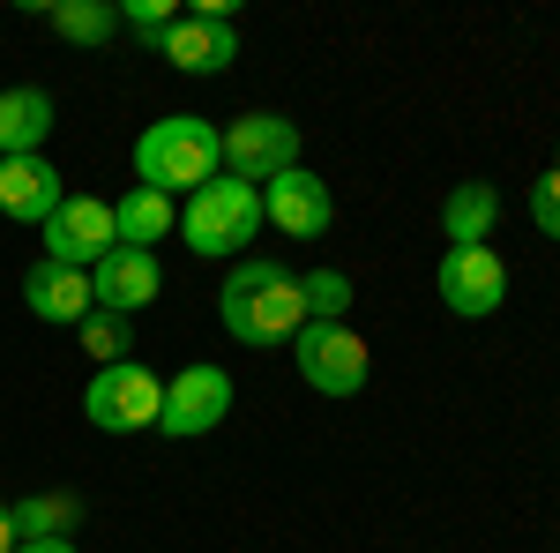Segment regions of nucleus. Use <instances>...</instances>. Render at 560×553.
Wrapping results in <instances>:
<instances>
[{"mask_svg": "<svg viewBox=\"0 0 560 553\" xmlns=\"http://www.w3.org/2000/svg\"><path fill=\"white\" fill-rule=\"evenodd\" d=\"M217 322L224 337L247 344V352H284V344L306 330L300 307V277L269 255H240L224 269V292H217Z\"/></svg>", "mask_w": 560, "mask_h": 553, "instance_id": "nucleus-1", "label": "nucleus"}, {"mask_svg": "<svg viewBox=\"0 0 560 553\" xmlns=\"http://www.w3.org/2000/svg\"><path fill=\"white\" fill-rule=\"evenodd\" d=\"M217 172H224V128H210L202 113H173V120H150L135 135V187L195 195Z\"/></svg>", "mask_w": 560, "mask_h": 553, "instance_id": "nucleus-2", "label": "nucleus"}, {"mask_svg": "<svg viewBox=\"0 0 560 553\" xmlns=\"http://www.w3.org/2000/svg\"><path fill=\"white\" fill-rule=\"evenodd\" d=\"M255 232H261V187L232 180V172H217L210 187H195L179 203V240L202 262H240Z\"/></svg>", "mask_w": 560, "mask_h": 553, "instance_id": "nucleus-3", "label": "nucleus"}, {"mask_svg": "<svg viewBox=\"0 0 560 553\" xmlns=\"http://www.w3.org/2000/svg\"><path fill=\"white\" fill-rule=\"evenodd\" d=\"M158 412H165V382L142 367V359H120V367H97L83 389V419L97 434H158Z\"/></svg>", "mask_w": 560, "mask_h": 553, "instance_id": "nucleus-4", "label": "nucleus"}, {"mask_svg": "<svg viewBox=\"0 0 560 553\" xmlns=\"http://www.w3.org/2000/svg\"><path fill=\"white\" fill-rule=\"evenodd\" d=\"M292 359H300V382L322 389V396H359L374 375V352L351 322H306L292 337Z\"/></svg>", "mask_w": 560, "mask_h": 553, "instance_id": "nucleus-5", "label": "nucleus"}, {"mask_svg": "<svg viewBox=\"0 0 560 553\" xmlns=\"http://www.w3.org/2000/svg\"><path fill=\"white\" fill-rule=\"evenodd\" d=\"M232 375L224 367H179L173 382H165V412H158V434L165 441H202V434H217V426L232 419Z\"/></svg>", "mask_w": 560, "mask_h": 553, "instance_id": "nucleus-6", "label": "nucleus"}, {"mask_svg": "<svg viewBox=\"0 0 560 553\" xmlns=\"http://www.w3.org/2000/svg\"><path fill=\"white\" fill-rule=\"evenodd\" d=\"M292 165H300V120H284V113H240L224 128V172L232 180L269 187L277 172H292Z\"/></svg>", "mask_w": 560, "mask_h": 553, "instance_id": "nucleus-7", "label": "nucleus"}, {"mask_svg": "<svg viewBox=\"0 0 560 553\" xmlns=\"http://www.w3.org/2000/svg\"><path fill=\"white\" fill-rule=\"evenodd\" d=\"M158 60H173L179 76H224V68L240 60L232 8H224V0H202V8H187L173 31L158 38Z\"/></svg>", "mask_w": 560, "mask_h": 553, "instance_id": "nucleus-8", "label": "nucleus"}, {"mask_svg": "<svg viewBox=\"0 0 560 553\" xmlns=\"http://www.w3.org/2000/svg\"><path fill=\"white\" fill-rule=\"evenodd\" d=\"M38 232H45V262H60V269H97V262L120 247L113 203H105V195H68Z\"/></svg>", "mask_w": 560, "mask_h": 553, "instance_id": "nucleus-9", "label": "nucleus"}, {"mask_svg": "<svg viewBox=\"0 0 560 553\" xmlns=\"http://www.w3.org/2000/svg\"><path fill=\"white\" fill-rule=\"evenodd\" d=\"M433 292H441L448 314L486 322V314H501V299H509V262L493 255V247H448L441 269H433Z\"/></svg>", "mask_w": 560, "mask_h": 553, "instance_id": "nucleus-10", "label": "nucleus"}, {"mask_svg": "<svg viewBox=\"0 0 560 553\" xmlns=\"http://www.w3.org/2000/svg\"><path fill=\"white\" fill-rule=\"evenodd\" d=\"M329 217H337L329 180H314L306 165L277 172V180L261 187V224H277L284 240H322V232H329Z\"/></svg>", "mask_w": 560, "mask_h": 553, "instance_id": "nucleus-11", "label": "nucleus"}, {"mask_svg": "<svg viewBox=\"0 0 560 553\" xmlns=\"http://www.w3.org/2000/svg\"><path fill=\"white\" fill-rule=\"evenodd\" d=\"M158 292H165V269H158V255H142V247H113V255L90 269V299L105 314H128L135 322Z\"/></svg>", "mask_w": 560, "mask_h": 553, "instance_id": "nucleus-12", "label": "nucleus"}, {"mask_svg": "<svg viewBox=\"0 0 560 553\" xmlns=\"http://www.w3.org/2000/svg\"><path fill=\"white\" fill-rule=\"evenodd\" d=\"M23 307H31V322H45V330H83L90 314H97V299H90V269L38 262V269L23 277Z\"/></svg>", "mask_w": 560, "mask_h": 553, "instance_id": "nucleus-13", "label": "nucleus"}, {"mask_svg": "<svg viewBox=\"0 0 560 553\" xmlns=\"http://www.w3.org/2000/svg\"><path fill=\"white\" fill-rule=\"evenodd\" d=\"M68 195H60V165L52 158H0V217H15V224H45V217L60 210Z\"/></svg>", "mask_w": 560, "mask_h": 553, "instance_id": "nucleus-14", "label": "nucleus"}, {"mask_svg": "<svg viewBox=\"0 0 560 553\" xmlns=\"http://www.w3.org/2000/svg\"><path fill=\"white\" fill-rule=\"evenodd\" d=\"M52 128H60L52 90H38V83H8L0 90V158H38Z\"/></svg>", "mask_w": 560, "mask_h": 553, "instance_id": "nucleus-15", "label": "nucleus"}, {"mask_svg": "<svg viewBox=\"0 0 560 553\" xmlns=\"http://www.w3.org/2000/svg\"><path fill=\"white\" fill-rule=\"evenodd\" d=\"M493 224H501V195H493L486 180L448 187V203H441V232H448V247H486Z\"/></svg>", "mask_w": 560, "mask_h": 553, "instance_id": "nucleus-16", "label": "nucleus"}, {"mask_svg": "<svg viewBox=\"0 0 560 553\" xmlns=\"http://www.w3.org/2000/svg\"><path fill=\"white\" fill-rule=\"evenodd\" d=\"M173 195H158V187H128L120 203H113V232H120V247H142V255H158V240L173 232Z\"/></svg>", "mask_w": 560, "mask_h": 553, "instance_id": "nucleus-17", "label": "nucleus"}, {"mask_svg": "<svg viewBox=\"0 0 560 553\" xmlns=\"http://www.w3.org/2000/svg\"><path fill=\"white\" fill-rule=\"evenodd\" d=\"M45 23L68 45H113L120 38V8H113V0H52Z\"/></svg>", "mask_w": 560, "mask_h": 553, "instance_id": "nucleus-18", "label": "nucleus"}, {"mask_svg": "<svg viewBox=\"0 0 560 553\" xmlns=\"http://www.w3.org/2000/svg\"><path fill=\"white\" fill-rule=\"evenodd\" d=\"M15 539H68L75 531V502L68 494H31V502H15Z\"/></svg>", "mask_w": 560, "mask_h": 553, "instance_id": "nucleus-19", "label": "nucleus"}, {"mask_svg": "<svg viewBox=\"0 0 560 553\" xmlns=\"http://www.w3.org/2000/svg\"><path fill=\"white\" fill-rule=\"evenodd\" d=\"M351 277L345 269H306L300 277V307H306V322H345L351 314Z\"/></svg>", "mask_w": 560, "mask_h": 553, "instance_id": "nucleus-20", "label": "nucleus"}, {"mask_svg": "<svg viewBox=\"0 0 560 553\" xmlns=\"http://www.w3.org/2000/svg\"><path fill=\"white\" fill-rule=\"evenodd\" d=\"M75 337H83V352L97 359V367H120V359H135V330H128V314H105V307H97V314H90Z\"/></svg>", "mask_w": 560, "mask_h": 553, "instance_id": "nucleus-21", "label": "nucleus"}, {"mask_svg": "<svg viewBox=\"0 0 560 553\" xmlns=\"http://www.w3.org/2000/svg\"><path fill=\"white\" fill-rule=\"evenodd\" d=\"M113 8H120V31H135L142 45H158V38L179 23V15H187L179 0H113Z\"/></svg>", "mask_w": 560, "mask_h": 553, "instance_id": "nucleus-22", "label": "nucleus"}, {"mask_svg": "<svg viewBox=\"0 0 560 553\" xmlns=\"http://www.w3.org/2000/svg\"><path fill=\"white\" fill-rule=\"evenodd\" d=\"M530 224H538L546 240H560V165L530 180Z\"/></svg>", "mask_w": 560, "mask_h": 553, "instance_id": "nucleus-23", "label": "nucleus"}, {"mask_svg": "<svg viewBox=\"0 0 560 553\" xmlns=\"http://www.w3.org/2000/svg\"><path fill=\"white\" fill-rule=\"evenodd\" d=\"M15 553H75V539H15Z\"/></svg>", "mask_w": 560, "mask_h": 553, "instance_id": "nucleus-24", "label": "nucleus"}, {"mask_svg": "<svg viewBox=\"0 0 560 553\" xmlns=\"http://www.w3.org/2000/svg\"><path fill=\"white\" fill-rule=\"evenodd\" d=\"M0 553H15V516H8V502H0Z\"/></svg>", "mask_w": 560, "mask_h": 553, "instance_id": "nucleus-25", "label": "nucleus"}]
</instances>
